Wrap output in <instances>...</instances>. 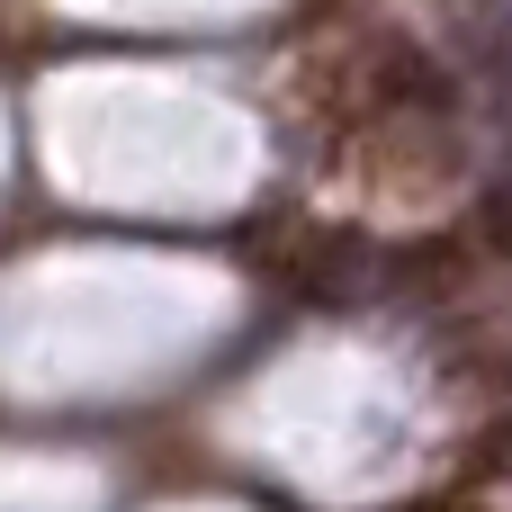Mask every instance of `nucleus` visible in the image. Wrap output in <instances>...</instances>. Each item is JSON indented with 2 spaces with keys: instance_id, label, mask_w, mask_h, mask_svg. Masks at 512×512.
I'll list each match as a JSON object with an SVG mask.
<instances>
[{
  "instance_id": "1",
  "label": "nucleus",
  "mask_w": 512,
  "mask_h": 512,
  "mask_svg": "<svg viewBox=\"0 0 512 512\" xmlns=\"http://www.w3.org/2000/svg\"><path fill=\"white\" fill-rule=\"evenodd\" d=\"M477 225H486V243H495V252L512 261V189H495V198L477 207Z\"/></svg>"
}]
</instances>
